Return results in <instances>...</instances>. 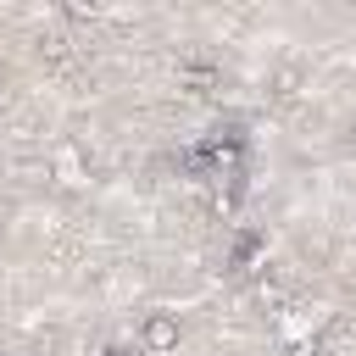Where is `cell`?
<instances>
[{
	"instance_id": "1",
	"label": "cell",
	"mask_w": 356,
	"mask_h": 356,
	"mask_svg": "<svg viewBox=\"0 0 356 356\" xmlns=\"http://www.w3.org/2000/svg\"><path fill=\"white\" fill-rule=\"evenodd\" d=\"M172 339H178V328H172L167 317H150V323H145V345H150V350H167Z\"/></svg>"
},
{
	"instance_id": "2",
	"label": "cell",
	"mask_w": 356,
	"mask_h": 356,
	"mask_svg": "<svg viewBox=\"0 0 356 356\" xmlns=\"http://www.w3.org/2000/svg\"><path fill=\"white\" fill-rule=\"evenodd\" d=\"M106 356H128V350H106Z\"/></svg>"
}]
</instances>
